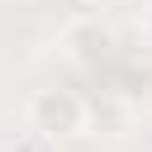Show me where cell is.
Here are the masks:
<instances>
[{"label":"cell","instance_id":"2","mask_svg":"<svg viewBox=\"0 0 152 152\" xmlns=\"http://www.w3.org/2000/svg\"><path fill=\"white\" fill-rule=\"evenodd\" d=\"M142 42H147V47H152V11H147V16H142Z\"/></svg>","mask_w":152,"mask_h":152},{"label":"cell","instance_id":"1","mask_svg":"<svg viewBox=\"0 0 152 152\" xmlns=\"http://www.w3.org/2000/svg\"><path fill=\"white\" fill-rule=\"evenodd\" d=\"M26 121L37 137H74V131L89 126V105L74 89H37L26 105Z\"/></svg>","mask_w":152,"mask_h":152}]
</instances>
